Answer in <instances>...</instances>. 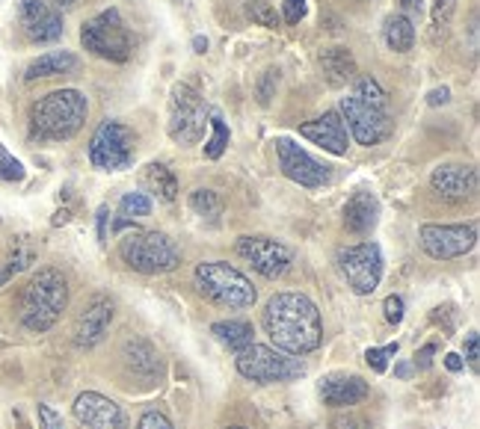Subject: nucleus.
<instances>
[{
    "label": "nucleus",
    "mask_w": 480,
    "mask_h": 429,
    "mask_svg": "<svg viewBox=\"0 0 480 429\" xmlns=\"http://www.w3.org/2000/svg\"><path fill=\"white\" fill-rule=\"evenodd\" d=\"M265 332L273 347L288 356L315 352L324 341V320L317 305L306 293H276L265 308Z\"/></svg>",
    "instance_id": "f257e3e1"
},
{
    "label": "nucleus",
    "mask_w": 480,
    "mask_h": 429,
    "mask_svg": "<svg viewBox=\"0 0 480 429\" xmlns=\"http://www.w3.org/2000/svg\"><path fill=\"white\" fill-rule=\"evenodd\" d=\"M89 116V101L80 89H56L30 107V133L42 142L72 139Z\"/></svg>",
    "instance_id": "f03ea898"
},
{
    "label": "nucleus",
    "mask_w": 480,
    "mask_h": 429,
    "mask_svg": "<svg viewBox=\"0 0 480 429\" xmlns=\"http://www.w3.org/2000/svg\"><path fill=\"white\" fill-rule=\"evenodd\" d=\"M69 305V282L60 270L45 266L24 284L18 297V320L30 332H48Z\"/></svg>",
    "instance_id": "7ed1b4c3"
},
{
    "label": "nucleus",
    "mask_w": 480,
    "mask_h": 429,
    "mask_svg": "<svg viewBox=\"0 0 480 429\" xmlns=\"http://www.w3.org/2000/svg\"><path fill=\"white\" fill-rule=\"evenodd\" d=\"M119 257L134 273H143V275L173 273L175 266L181 264V252H178L173 237L164 231H139V228L122 237Z\"/></svg>",
    "instance_id": "20e7f679"
},
{
    "label": "nucleus",
    "mask_w": 480,
    "mask_h": 429,
    "mask_svg": "<svg viewBox=\"0 0 480 429\" xmlns=\"http://www.w3.org/2000/svg\"><path fill=\"white\" fill-rule=\"evenodd\" d=\"M196 290L202 293L205 299H211L214 305H223V308H252L258 299V290L252 288V282L234 266L223 261L199 264L193 273Z\"/></svg>",
    "instance_id": "39448f33"
},
{
    "label": "nucleus",
    "mask_w": 480,
    "mask_h": 429,
    "mask_svg": "<svg viewBox=\"0 0 480 429\" xmlns=\"http://www.w3.org/2000/svg\"><path fill=\"white\" fill-rule=\"evenodd\" d=\"M208 119H211V107L205 104L196 86L190 83L173 86V95H169V122H166L169 139L178 142V146H196L205 137Z\"/></svg>",
    "instance_id": "423d86ee"
},
{
    "label": "nucleus",
    "mask_w": 480,
    "mask_h": 429,
    "mask_svg": "<svg viewBox=\"0 0 480 429\" xmlns=\"http://www.w3.org/2000/svg\"><path fill=\"white\" fill-rule=\"evenodd\" d=\"M234 365H238V374L243 379L261 385L291 383V379L306 376V365L299 358L288 356V352H282L276 347H261V343H249L247 349H240Z\"/></svg>",
    "instance_id": "0eeeda50"
},
{
    "label": "nucleus",
    "mask_w": 480,
    "mask_h": 429,
    "mask_svg": "<svg viewBox=\"0 0 480 429\" xmlns=\"http://www.w3.org/2000/svg\"><path fill=\"white\" fill-rule=\"evenodd\" d=\"M80 45L107 63H128L131 51H134L131 33L125 21H122L119 9H105L96 18H89L80 30Z\"/></svg>",
    "instance_id": "6e6552de"
},
{
    "label": "nucleus",
    "mask_w": 480,
    "mask_h": 429,
    "mask_svg": "<svg viewBox=\"0 0 480 429\" xmlns=\"http://www.w3.org/2000/svg\"><path fill=\"white\" fill-rule=\"evenodd\" d=\"M134 130L122 122H101L89 139V160L101 172H122L134 164Z\"/></svg>",
    "instance_id": "1a4fd4ad"
},
{
    "label": "nucleus",
    "mask_w": 480,
    "mask_h": 429,
    "mask_svg": "<svg viewBox=\"0 0 480 429\" xmlns=\"http://www.w3.org/2000/svg\"><path fill=\"white\" fill-rule=\"evenodd\" d=\"M338 266H341V275L353 288V293H359V297H371L380 288L383 252L376 243H359L350 246V249H341L338 252Z\"/></svg>",
    "instance_id": "9d476101"
},
{
    "label": "nucleus",
    "mask_w": 480,
    "mask_h": 429,
    "mask_svg": "<svg viewBox=\"0 0 480 429\" xmlns=\"http://www.w3.org/2000/svg\"><path fill=\"white\" fill-rule=\"evenodd\" d=\"M353 133V139L359 142V146H376V142H383L385 137L392 133V119L389 113L383 107H374V104L356 98L350 92L347 98H341V113H338Z\"/></svg>",
    "instance_id": "9b49d317"
},
{
    "label": "nucleus",
    "mask_w": 480,
    "mask_h": 429,
    "mask_svg": "<svg viewBox=\"0 0 480 429\" xmlns=\"http://www.w3.org/2000/svg\"><path fill=\"white\" fill-rule=\"evenodd\" d=\"M477 228L475 225H421V249L433 261H451L475 249Z\"/></svg>",
    "instance_id": "f8f14e48"
},
{
    "label": "nucleus",
    "mask_w": 480,
    "mask_h": 429,
    "mask_svg": "<svg viewBox=\"0 0 480 429\" xmlns=\"http://www.w3.org/2000/svg\"><path fill=\"white\" fill-rule=\"evenodd\" d=\"M276 155H279V169L288 181H294L299 187L317 189L326 187L333 175H329V166H324L320 160H315L306 148H299L297 142L291 139H276Z\"/></svg>",
    "instance_id": "ddd939ff"
},
{
    "label": "nucleus",
    "mask_w": 480,
    "mask_h": 429,
    "mask_svg": "<svg viewBox=\"0 0 480 429\" xmlns=\"http://www.w3.org/2000/svg\"><path fill=\"white\" fill-rule=\"evenodd\" d=\"M238 255L252 270L261 273L265 279H282L291 270V249L285 243L273 240V237H240L238 240Z\"/></svg>",
    "instance_id": "4468645a"
},
{
    "label": "nucleus",
    "mask_w": 480,
    "mask_h": 429,
    "mask_svg": "<svg viewBox=\"0 0 480 429\" xmlns=\"http://www.w3.org/2000/svg\"><path fill=\"white\" fill-rule=\"evenodd\" d=\"M74 417L83 429H128V417L119 403L98 391H87L74 400Z\"/></svg>",
    "instance_id": "2eb2a0df"
},
{
    "label": "nucleus",
    "mask_w": 480,
    "mask_h": 429,
    "mask_svg": "<svg viewBox=\"0 0 480 429\" xmlns=\"http://www.w3.org/2000/svg\"><path fill=\"white\" fill-rule=\"evenodd\" d=\"M430 187L445 202H466L477 193V172L466 164H442L433 169Z\"/></svg>",
    "instance_id": "dca6fc26"
},
{
    "label": "nucleus",
    "mask_w": 480,
    "mask_h": 429,
    "mask_svg": "<svg viewBox=\"0 0 480 429\" xmlns=\"http://www.w3.org/2000/svg\"><path fill=\"white\" fill-rule=\"evenodd\" d=\"M18 15H21V27H24L27 39L36 45L56 42L63 36V15L56 13V9H51L48 4H42V0H21Z\"/></svg>",
    "instance_id": "f3484780"
},
{
    "label": "nucleus",
    "mask_w": 480,
    "mask_h": 429,
    "mask_svg": "<svg viewBox=\"0 0 480 429\" xmlns=\"http://www.w3.org/2000/svg\"><path fill=\"white\" fill-rule=\"evenodd\" d=\"M110 323H113V302L107 297H96L78 314V320H74V343L80 349L98 347L107 338Z\"/></svg>",
    "instance_id": "a211bd4d"
},
{
    "label": "nucleus",
    "mask_w": 480,
    "mask_h": 429,
    "mask_svg": "<svg viewBox=\"0 0 480 429\" xmlns=\"http://www.w3.org/2000/svg\"><path fill=\"white\" fill-rule=\"evenodd\" d=\"M299 137L312 139L315 146H320V148L329 151V155H335V157H344L347 148H350V137H347L344 119L338 116L335 110H329V113H324V116L306 122V125L299 128Z\"/></svg>",
    "instance_id": "6ab92c4d"
},
{
    "label": "nucleus",
    "mask_w": 480,
    "mask_h": 429,
    "mask_svg": "<svg viewBox=\"0 0 480 429\" xmlns=\"http://www.w3.org/2000/svg\"><path fill=\"white\" fill-rule=\"evenodd\" d=\"M368 394H371L368 383L356 374H333L320 383V397H324V403L333 406V408L356 406V403H362Z\"/></svg>",
    "instance_id": "aec40b11"
},
{
    "label": "nucleus",
    "mask_w": 480,
    "mask_h": 429,
    "mask_svg": "<svg viewBox=\"0 0 480 429\" xmlns=\"http://www.w3.org/2000/svg\"><path fill=\"white\" fill-rule=\"evenodd\" d=\"M376 216H380V205L371 193H356L350 202L344 205V228L353 234H368L376 225Z\"/></svg>",
    "instance_id": "412c9836"
},
{
    "label": "nucleus",
    "mask_w": 480,
    "mask_h": 429,
    "mask_svg": "<svg viewBox=\"0 0 480 429\" xmlns=\"http://www.w3.org/2000/svg\"><path fill=\"white\" fill-rule=\"evenodd\" d=\"M320 69H324L326 80L333 86H344L353 83L359 78V69H356V56L347 51V47H326L324 54L317 56Z\"/></svg>",
    "instance_id": "4be33fe9"
},
{
    "label": "nucleus",
    "mask_w": 480,
    "mask_h": 429,
    "mask_svg": "<svg viewBox=\"0 0 480 429\" xmlns=\"http://www.w3.org/2000/svg\"><path fill=\"white\" fill-rule=\"evenodd\" d=\"M72 69H78V56H74L72 51H48V54H42L39 60H33L30 65H27L24 78L27 80L56 78V74H65Z\"/></svg>",
    "instance_id": "5701e85b"
},
{
    "label": "nucleus",
    "mask_w": 480,
    "mask_h": 429,
    "mask_svg": "<svg viewBox=\"0 0 480 429\" xmlns=\"http://www.w3.org/2000/svg\"><path fill=\"white\" fill-rule=\"evenodd\" d=\"M211 335L223 343V347H229L234 352L247 349L249 343H256L252 338H256V332H252V326L247 320H220L211 326Z\"/></svg>",
    "instance_id": "b1692460"
},
{
    "label": "nucleus",
    "mask_w": 480,
    "mask_h": 429,
    "mask_svg": "<svg viewBox=\"0 0 480 429\" xmlns=\"http://www.w3.org/2000/svg\"><path fill=\"white\" fill-rule=\"evenodd\" d=\"M383 36H385V45H389L392 51L407 54V51H412V45H416V24H412L403 13H398V15L385 18Z\"/></svg>",
    "instance_id": "393cba45"
},
{
    "label": "nucleus",
    "mask_w": 480,
    "mask_h": 429,
    "mask_svg": "<svg viewBox=\"0 0 480 429\" xmlns=\"http://www.w3.org/2000/svg\"><path fill=\"white\" fill-rule=\"evenodd\" d=\"M125 361L134 374H143V376H155L157 374V352L152 343L146 341H128L125 343Z\"/></svg>",
    "instance_id": "a878e982"
},
{
    "label": "nucleus",
    "mask_w": 480,
    "mask_h": 429,
    "mask_svg": "<svg viewBox=\"0 0 480 429\" xmlns=\"http://www.w3.org/2000/svg\"><path fill=\"white\" fill-rule=\"evenodd\" d=\"M146 187L160 198V202H175L178 198V181L164 164H152L146 169Z\"/></svg>",
    "instance_id": "bb28decb"
},
{
    "label": "nucleus",
    "mask_w": 480,
    "mask_h": 429,
    "mask_svg": "<svg viewBox=\"0 0 480 429\" xmlns=\"http://www.w3.org/2000/svg\"><path fill=\"white\" fill-rule=\"evenodd\" d=\"M208 125H211V139L205 142L202 151H205V157H208V160H220V157H223V151L229 148L232 133H229V125H225V122H223L220 113H214V110H211Z\"/></svg>",
    "instance_id": "cd10ccee"
},
{
    "label": "nucleus",
    "mask_w": 480,
    "mask_h": 429,
    "mask_svg": "<svg viewBox=\"0 0 480 429\" xmlns=\"http://www.w3.org/2000/svg\"><path fill=\"white\" fill-rule=\"evenodd\" d=\"M190 207L202 219H208V223H216V219L223 216V198L214 193V189H193L190 193Z\"/></svg>",
    "instance_id": "c85d7f7f"
},
{
    "label": "nucleus",
    "mask_w": 480,
    "mask_h": 429,
    "mask_svg": "<svg viewBox=\"0 0 480 429\" xmlns=\"http://www.w3.org/2000/svg\"><path fill=\"white\" fill-rule=\"evenodd\" d=\"M33 249H27V246H18V249L13 252L6 257L4 264H0V288H4V284L13 279L15 273H21V270H27V266L33 264Z\"/></svg>",
    "instance_id": "c756f323"
},
{
    "label": "nucleus",
    "mask_w": 480,
    "mask_h": 429,
    "mask_svg": "<svg viewBox=\"0 0 480 429\" xmlns=\"http://www.w3.org/2000/svg\"><path fill=\"white\" fill-rule=\"evenodd\" d=\"M247 18L252 24L267 27V30H276V27L282 24L279 13L267 4V0H249V4H247Z\"/></svg>",
    "instance_id": "7c9ffc66"
},
{
    "label": "nucleus",
    "mask_w": 480,
    "mask_h": 429,
    "mask_svg": "<svg viewBox=\"0 0 480 429\" xmlns=\"http://www.w3.org/2000/svg\"><path fill=\"white\" fill-rule=\"evenodd\" d=\"M353 95H356V98L374 104V107H383V110H385V92H383V86L376 83L374 78H368V74H359V78L353 80Z\"/></svg>",
    "instance_id": "2f4dec72"
},
{
    "label": "nucleus",
    "mask_w": 480,
    "mask_h": 429,
    "mask_svg": "<svg viewBox=\"0 0 480 429\" xmlns=\"http://www.w3.org/2000/svg\"><path fill=\"white\" fill-rule=\"evenodd\" d=\"M454 9H457V0H436V4H433V15H430L433 39H439V36L448 30L451 18H454Z\"/></svg>",
    "instance_id": "473e14b6"
},
{
    "label": "nucleus",
    "mask_w": 480,
    "mask_h": 429,
    "mask_svg": "<svg viewBox=\"0 0 480 429\" xmlns=\"http://www.w3.org/2000/svg\"><path fill=\"white\" fill-rule=\"evenodd\" d=\"M122 216H148L152 214V198L146 193H128L119 205Z\"/></svg>",
    "instance_id": "72a5a7b5"
},
{
    "label": "nucleus",
    "mask_w": 480,
    "mask_h": 429,
    "mask_svg": "<svg viewBox=\"0 0 480 429\" xmlns=\"http://www.w3.org/2000/svg\"><path fill=\"white\" fill-rule=\"evenodd\" d=\"M24 166L21 160H15L9 151L0 146V181H9V184H18V181H24Z\"/></svg>",
    "instance_id": "f704fd0d"
},
{
    "label": "nucleus",
    "mask_w": 480,
    "mask_h": 429,
    "mask_svg": "<svg viewBox=\"0 0 480 429\" xmlns=\"http://www.w3.org/2000/svg\"><path fill=\"white\" fill-rule=\"evenodd\" d=\"M398 356V343H389V347H371L365 352V361H368V367L376 370V374H383L385 367H389V358Z\"/></svg>",
    "instance_id": "c9c22d12"
},
{
    "label": "nucleus",
    "mask_w": 480,
    "mask_h": 429,
    "mask_svg": "<svg viewBox=\"0 0 480 429\" xmlns=\"http://www.w3.org/2000/svg\"><path fill=\"white\" fill-rule=\"evenodd\" d=\"M137 429H175V426H173V421H169L164 412H157V408H148V412L139 417Z\"/></svg>",
    "instance_id": "e433bc0d"
},
{
    "label": "nucleus",
    "mask_w": 480,
    "mask_h": 429,
    "mask_svg": "<svg viewBox=\"0 0 480 429\" xmlns=\"http://www.w3.org/2000/svg\"><path fill=\"white\" fill-rule=\"evenodd\" d=\"M383 311H385V320L392 323V326H400L403 320V299L400 297H389L383 302Z\"/></svg>",
    "instance_id": "4c0bfd02"
},
{
    "label": "nucleus",
    "mask_w": 480,
    "mask_h": 429,
    "mask_svg": "<svg viewBox=\"0 0 480 429\" xmlns=\"http://www.w3.org/2000/svg\"><path fill=\"white\" fill-rule=\"evenodd\" d=\"M39 424H42V429H65L63 417L56 415L51 406H45V403H39Z\"/></svg>",
    "instance_id": "58836bf2"
},
{
    "label": "nucleus",
    "mask_w": 480,
    "mask_h": 429,
    "mask_svg": "<svg viewBox=\"0 0 480 429\" xmlns=\"http://www.w3.org/2000/svg\"><path fill=\"white\" fill-rule=\"evenodd\" d=\"M306 18V0H285V21L299 24Z\"/></svg>",
    "instance_id": "ea45409f"
},
{
    "label": "nucleus",
    "mask_w": 480,
    "mask_h": 429,
    "mask_svg": "<svg viewBox=\"0 0 480 429\" xmlns=\"http://www.w3.org/2000/svg\"><path fill=\"white\" fill-rule=\"evenodd\" d=\"M333 429H371V424L359 415H341L333 421Z\"/></svg>",
    "instance_id": "a19ab883"
},
{
    "label": "nucleus",
    "mask_w": 480,
    "mask_h": 429,
    "mask_svg": "<svg viewBox=\"0 0 480 429\" xmlns=\"http://www.w3.org/2000/svg\"><path fill=\"white\" fill-rule=\"evenodd\" d=\"M480 338L477 332H472V335L466 338V356H468V365H472V370H477V361H480Z\"/></svg>",
    "instance_id": "79ce46f5"
},
{
    "label": "nucleus",
    "mask_w": 480,
    "mask_h": 429,
    "mask_svg": "<svg viewBox=\"0 0 480 429\" xmlns=\"http://www.w3.org/2000/svg\"><path fill=\"white\" fill-rule=\"evenodd\" d=\"M433 352H436V343H427V347H421V352H416V367L418 370H427L430 367Z\"/></svg>",
    "instance_id": "37998d69"
},
{
    "label": "nucleus",
    "mask_w": 480,
    "mask_h": 429,
    "mask_svg": "<svg viewBox=\"0 0 480 429\" xmlns=\"http://www.w3.org/2000/svg\"><path fill=\"white\" fill-rule=\"evenodd\" d=\"M448 101H451V89H448V86H442V89H433V92L427 95L430 107H439V104H448Z\"/></svg>",
    "instance_id": "c03bdc74"
},
{
    "label": "nucleus",
    "mask_w": 480,
    "mask_h": 429,
    "mask_svg": "<svg viewBox=\"0 0 480 429\" xmlns=\"http://www.w3.org/2000/svg\"><path fill=\"white\" fill-rule=\"evenodd\" d=\"M445 367L451 370V374H459V370H463L466 365H463V358H459L457 352H448V356H445Z\"/></svg>",
    "instance_id": "a18cd8bd"
},
{
    "label": "nucleus",
    "mask_w": 480,
    "mask_h": 429,
    "mask_svg": "<svg viewBox=\"0 0 480 429\" xmlns=\"http://www.w3.org/2000/svg\"><path fill=\"white\" fill-rule=\"evenodd\" d=\"M193 51H196V54L208 51V39H205V36H196V39H193Z\"/></svg>",
    "instance_id": "49530a36"
},
{
    "label": "nucleus",
    "mask_w": 480,
    "mask_h": 429,
    "mask_svg": "<svg viewBox=\"0 0 480 429\" xmlns=\"http://www.w3.org/2000/svg\"><path fill=\"white\" fill-rule=\"evenodd\" d=\"M400 6L407 9V13H421V0H400Z\"/></svg>",
    "instance_id": "de8ad7c7"
},
{
    "label": "nucleus",
    "mask_w": 480,
    "mask_h": 429,
    "mask_svg": "<svg viewBox=\"0 0 480 429\" xmlns=\"http://www.w3.org/2000/svg\"><path fill=\"white\" fill-rule=\"evenodd\" d=\"M54 4L60 6V9H65V6H74V4H78V0H54Z\"/></svg>",
    "instance_id": "09e8293b"
},
{
    "label": "nucleus",
    "mask_w": 480,
    "mask_h": 429,
    "mask_svg": "<svg viewBox=\"0 0 480 429\" xmlns=\"http://www.w3.org/2000/svg\"><path fill=\"white\" fill-rule=\"evenodd\" d=\"M229 429H247V426H229Z\"/></svg>",
    "instance_id": "8fccbe9b"
}]
</instances>
